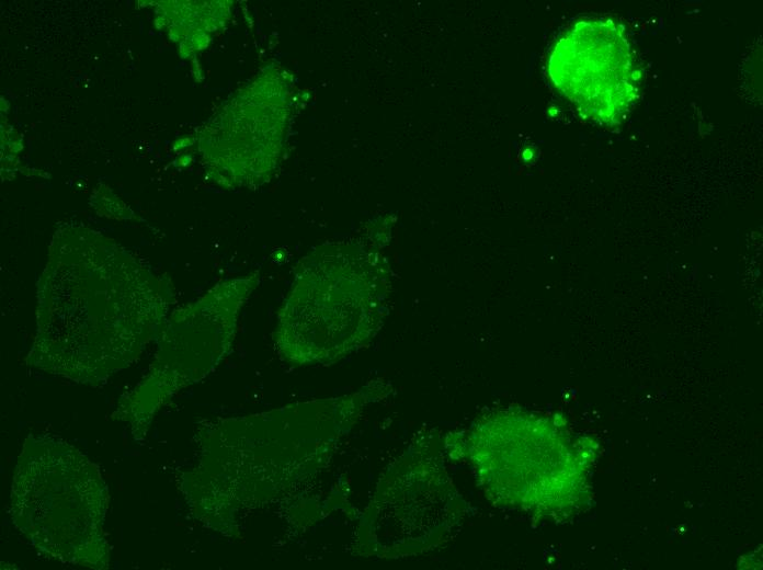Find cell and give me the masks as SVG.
Masks as SVG:
<instances>
[{
  "instance_id": "cell-1",
  "label": "cell",
  "mask_w": 763,
  "mask_h": 570,
  "mask_svg": "<svg viewBox=\"0 0 763 570\" xmlns=\"http://www.w3.org/2000/svg\"><path fill=\"white\" fill-rule=\"evenodd\" d=\"M548 76L583 119L606 127L631 110L641 79L625 30L604 18L582 19L558 38Z\"/></svg>"
}]
</instances>
